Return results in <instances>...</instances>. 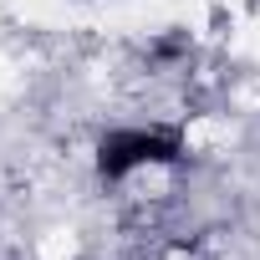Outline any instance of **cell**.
Returning a JSON list of instances; mask_svg holds the SVG:
<instances>
[{
  "label": "cell",
  "instance_id": "1",
  "mask_svg": "<svg viewBox=\"0 0 260 260\" xmlns=\"http://www.w3.org/2000/svg\"><path fill=\"white\" fill-rule=\"evenodd\" d=\"M179 158H184V138L174 127H112L97 143V174L102 179H122L133 169L179 164Z\"/></svg>",
  "mask_w": 260,
  "mask_h": 260
}]
</instances>
